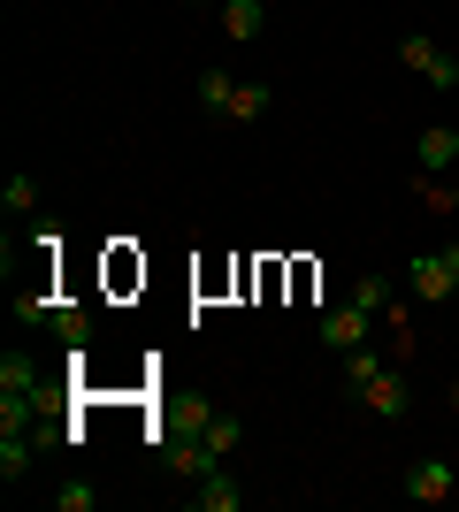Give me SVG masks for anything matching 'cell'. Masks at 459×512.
Returning a JSON list of instances; mask_svg holds the SVG:
<instances>
[{
	"instance_id": "1",
	"label": "cell",
	"mask_w": 459,
	"mask_h": 512,
	"mask_svg": "<svg viewBox=\"0 0 459 512\" xmlns=\"http://www.w3.org/2000/svg\"><path fill=\"white\" fill-rule=\"evenodd\" d=\"M391 306V291H383V276H360V291H352V306H337V314L322 321V344L329 352H352V344H368L375 314Z\"/></svg>"
},
{
	"instance_id": "2",
	"label": "cell",
	"mask_w": 459,
	"mask_h": 512,
	"mask_svg": "<svg viewBox=\"0 0 459 512\" xmlns=\"http://www.w3.org/2000/svg\"><path fill=\"white\" fill-rule=\"evenodd\" d=\"M222 459H230V451H222V444H207L199 428H184V436H169V451H161V467H169L176 482H207V474H215Z\"/></svg>"
},
{
	"instance_id": "3",
	"label": "cell",
	"mask_w": 459,
	"mask_h": 512,
	"mask_svg": "<svg viewBox=\"0 0 459 512\" xmlns=\"http://www.w3.org/2000/svg\"><path fill=\"white\" fill-rule=\"evenodd\" d=\"M398 62L414 69L421 85H437V92H452V85H459V62L444 54L437 39H429V31H406V39H398Z\"/></svg>"
},
{
	"instance_id": "4",
	"label": "cell",
	"mask_w": 459,
	"mask_h": 512,
	"mask_svg": "<svg viewBox=\"0 0 459 512\" xmlns=\"http://www.w3.org/2000/svg\"><path fill=\"white\" fill-rule=\"evenodd\" d=\"M406 283H414V299H421V306H452L459 268H452V253H421L414 268H406Z\"/></svg>"
},
{
	"instance_id": "5",
	"label": "cell",
	"mask_w": 459,
	"mask_h": 512,
	"mask_svg": "<svg viewBox=\"0 0 459 512\" xmlns=\"http://www.w3.org/2000/svg\"><path fill=\"white\" fill-rule=\"evenodd\" d=\"M452 490H459L452 459H414V467H406V497H414V505H444Z\"/></svg>"
},
{
	"instance_id": "6",
	"label": "cell",
	"mask_w": 459,
	"mask_h": 512,
	"mask_svg": "<svg viewBox=\"0 0 459 512\" xmlns=\"http://www.w3.org/2000/svg\"><path fill=\"white\" fill-rule=\"evenodd\" d=\"M360 406H368V413H383V421H406L414 390H406V375H398V367H383V375H375V383L360 390Z\"/></svg>"
},
{
	"instance_id": "7",
	"label": "cell",
	"mask_w": 459,
	"mask_h": 512,
	"mask_svg": "<svg viewBox=\"0 0 459 512\" xmlns=\"http://www.w3.org/2000/svg\"><path fill=\"white\" fill-rule=\"evenodd\" d=\"M414 161H421V176H444V169L459 161V130H452V123H429V130L414 138Z\"/></svg>"
},
{
	"instance_id": "8",
	"label": "cell",
	"mask_w": 459,
	"mask_h": 512,
	"mask_svg": "<svg viewBox=\"0 0 459 512\" xmlns=\"http://www.w3.org/2000/svg\"><path fill=\"white\" fill-rule=\"evenodd\" d=\"M268 31V0H222V39L230 46H253Z\"/></svg>"
},
{
	"instance_id": "9",
	"label": "cell",
	"mask_w": 459,
	"mask_h": 512,
	"mask_svg": "<svg viewBox=\"0 0 459 512\" xmlns=\"http://www.w3.org/2000/svg\"><path fill=\"white\" fill-rule=\"evenodd\" d=\"M192 505H199V512H238V505H245V482H238L230 467H215V474L192 490Z\"/></svg>"
},
{
	"instance_id": "10",
	"label": "cell",
	"mask_w": 459,
	"mask_h": 512,
	"mask_svg": "<svg viewBox=\"0 0 459 512\" xmlns=\"http://www.w3.org/2000/svg\"><path fill=\"white\" fill-rule=\"evenodd\" d=\"M192 428L207 436V444H222V451H238V436H245V421H238V413H222V406H199Z\"/></svg>"
},
{
	"instance_id": "11",
	"label": "cell",
	"mask_w": 459,
	"mask_h": 512,
	"mask_svg": "<svg viewBox=\"0 0 459 512\" xmlns=\"http://www.w3.org/2000/svg\"><path fill=\"white\" fill-rule=\"evenodd\" d=\"M31 459H39V436H23V428H0V474L16 482V474H31Z\"/></svg>"
},
{
	"instance_id": "12",
	"label": "cell",
	"mask_w": 459,
	"mask_h": 512,
	"mask_svg": "<svg viewBox=\"0 0 459 512\" xmlns=\"http://www.w3.org/2000/svg\"><path fill=\"white\" fill-rule=\"evenodd\" d=\"M230 92H238V77H230V69H199V107H207V115H215V123H222V115H230Z\"/></svg>"
},
{
	"instance_id": "13",
	"label": "cell",
	"mask_w": 459,
	"mask_h": 512,
	"mask_svg": "<svg viewBox=\"0 0 459 512\" xmlns=\"http://www.w3.org/2000/svg\"><path fill=\"white\" fill-rule=\"evenodd\" d=\"M383 367H391V360H383V352H368V344H352V352H345V390H352V398H360V390H368L375 375H383Z\"/></svg>"
},
{
	"instance_id": "14",
	"label": "cell",
	"mask_w": 459,
	"mask_h": 512,
	"mask_svg": "<svg viewBox=\"0 0 459 512\" xmlns=\"http://www.w3.org/2000/svg\"><path fill=\"white\" fill-rule=\"evenodd\" d=\"M268 115V85H238L230 92V115H222V123H261Z\"/></svg>"
},
{
	"instance_id": "15",
	"label": "cell",
	"mask_w": 459,
	"mask_h": 512,
	"mask_svg": "<svg viewBox=\"0 0 459 512\" xmlns=\"http://www.w3.org/2000/svg\"><path fill=\"white\" fill-rule=\"evenodd\" d=\"M54 337H62L69 352H77V344L92 337V314H85V306H54Z\"/></svg>"
},
{
	"instance_id": "16",
	"label": "cell",
	"mask_w": 459,
	"mask_h": 512,
	"mask_svg": "<svg viewBox=\"0 0 459 512\" xmlns=\"http://www.w3.org/2000/svg\"><path fill=\"white\" fill-rule=\"evenodd\" d=\"M92 505H100V490H92L85 474H69L62 490H54V512H92Z\"/></svg>"
},
{
	"instance_id": "17",
	"label": "cell",
	"mask_w": 459,
	"mask_h": 512,
	"mask_svg": "<svg viewBox=\"0 0 459 512\" xmlns=\"http://www.w3.org/2000/svg\"><path fill=\"white\" fill-rule=\"evenodd\" d=\"M0 207H8V214H31V207H39V176H8V184H0Z\"/></svg>"
},
{
	"instance_id": "18",
	"label": "cell",
	"mask_w": 459,
	"mask_h": 512,
	"mask_svg": "<svg viewBox=\"0 0 459 512\" xmlns=\"http://www.w3.org/2000/svg\"><path fill=\"white\" fill-rule=\"evenodd\" d=\"M421 199H429L437 214H452V207H459V192H452V184H421Z\"/></svg>"
},
{
	"instance_id": "19",
	"label": "cell",
	"mask_w": 459,
	"mask_h": 512,
	"mask_svg": "<svg viewBox=\"0 0 459 512\" xmlns=\"http://www.w3.org/2000/svg\"><path fill=\"white\" fill-rule=\"evenodd\" d=\"M444 253H452V268H459V245H444ZM452 306H459V291H452Z\"/></svg>"
}]
</instances>
